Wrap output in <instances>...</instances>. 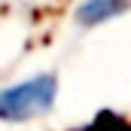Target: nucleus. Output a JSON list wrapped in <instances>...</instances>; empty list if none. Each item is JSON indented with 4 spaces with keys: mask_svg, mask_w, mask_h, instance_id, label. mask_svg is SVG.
Instances as JSON below:
<instances>
[{
    "mask_svg": "<svg viewBox=\"0 0 131 131\" xmlns=\"http://www.w3.org/2000/svg\"><path fill=\"white\" fill-rule=\"evenodd\" d=\"M85 131H128V122L122 116H116V113H98V119Z\"/></svg>",
    "mask_w": 131,
    "mask_h": 131,
    "instance_id": "7ed1b4c3",
    "label": "nucleus"
},
{
    "mask_svg": "<svg viewBox=\"0 0 131 131\" xmlns=\"http://www.w3.org/2000/svg\"><path fill=\"white\" fill-rule=\"evenodd\" d=\"M125 9H128V0H85V3H79L76 18H79V25H101V21L122 15Z\"/></svg>",
    "mask_w": 131,
    "mask_h": 131,
    "instance_id": "f03ea898",
    "label": "nucleus"
},
{
    "mask_svg": "<svg viewBox=\"0 0 131 131\" xmlns=\"http://www.w3.org/2000/svg\"><path fill=\"white\" fill-rule=\"evenodd\" d=\"M58 98V79L52 73H40L18 85L0 92V119L3 122H28L31 116H43Z\"/></svg>",
    "mask_w": 131,
    "mask_h": 131,
    "instance_id": "f257e3e1",
    "label": "nucleus"
}]
</instances>
